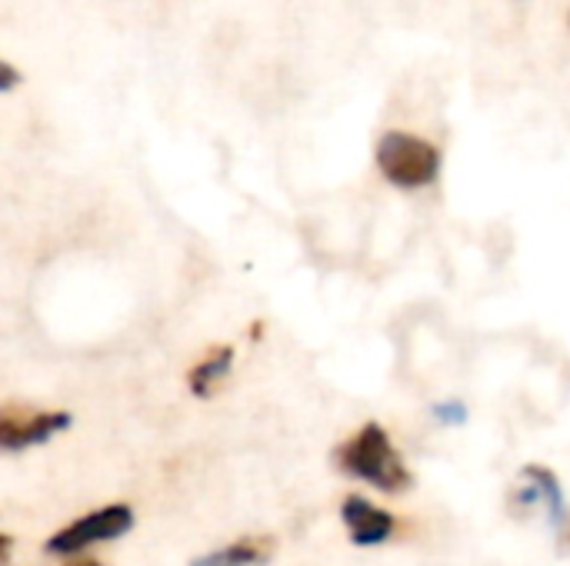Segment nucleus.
Segmentation results:
<instances>
[{
  "instance_id": "1",
  "label": "nucleus",
  "mask_w": 570,
  "mask_h": 566,
  "mask_svg": "<svg viewBox=\"0 0 570 566\" xmlns=\"http://www.w3.org/2000/svg\"><path fill=\"white\" fill-rule=\"evenodd\" d=\"M334 464L344 477L361 480L391 497L411 490V484H414V474H411L404 454L397 450V444L377 420H367L364 427H357L334 450Z\"/></svg>"
},
{
  "instance_id": "2",
  "label": "nucleus",
  "mask_w": 570,
  "mask_h": 566,
  "mask_svg": "<svg viewBox=\"0 0 570 566\" xmlns=\"http://www.w3.org/2000/svg\"><path fill=\"white\" fill-rule=\"evenodd\" d=\"M374 160L381 177L397 190H424L441 177V150L431 140L407 130L381 133Z\"/></svg>"
},
{
  "instance_id": "3",
  "label": "nucleus",
  "mask_w": 570,
  "mask_h": 566,
  "mask_svg": "<svg viewBox=\"0 0 570 566\" xmlns=\"http://www.w3.org/2000/svg\"><path fill=\"white\" fill-rule=\"evenodd\" d=\"M134 527V510L127 504H110V507H100L80 520H73L70 527L57 530L50 540H47V554H57V557H73L87 547H97V544H110V540H120L127 530Z\"/></svg>"
},
{
  "instance_id": "4",
  "label": "nucleus",
  "mask_w": 570,
  "mask_h": 566,
  "mask_svg": "<svg viewBox=\"0 0 570 566\" xmlns=\"http://www.w3.org/2000/svg\"><path fill=\"white\" fill-rule=\"evenodd\" d=\"M70 424L73 420L67 410H27L20 404L0 407V450L20 454V450L40 447L53 440L57 434H63Z\"/></svg>"
},
{
  "instance_id": "5",
  "label": "nucleus",
  "mask_w": 570,
  "mask_h": 566,
  "mask_svg": "<svg viewBox=\"0 0 570 566\" xmlns=\"http://www.w3.org/2000/svg\"><path fill=\"white\" fill-rule=\"evenodd\" d=\"M341 520L354 547H381L397 534V517L361 494H347L341 504Z\"/></svg>"
},
{
  "instance_id": "6",
  "label": "nucleus",
  "mask_w": 570,
  "mask_h": 566,
  "mask_svg": "<svg viewBox=\"0 0 570 566\" xmlns=\"http://www.w3.org/2000/svg\"><path fill=\"white\" fill-rule=\"evenodd\" d=\"M521 480L531 484V487L538 490V500H541V510L548 514V520H551L554 527H564L570 510L558 474H554L551 467H544V464H528V467L521 470Z\"/></svg>"
},
{
  "instance_id": "7",
  "label": "nucleus",
  "mask_w": 570,
  "mask_h": 566,
  "mask_svg": "<svg viewBox=\"0 0 570 566\" xmlns=\"http://www.w3.org/2000/svg\"><path fill=\"white\" fill-rule=\"evenodd\" d=\"M230 367H234V347H214L207 350L194 370L187 374V387L194 397H210L227 377H230Z\"/></svg>"
},
{
  "instance_id": "8",
  "label": "nucleus",
  "mask_w": 570,
  "mask_h": 566,
  "mask_svg": "<svg viewBox=\"0 0 570 566\" xmlns=\"http://www.w3.org/2000/svg\"><path fill=\"white\" fill-rule=\"evenodd\" d=\"M267 557H271V544L261 537H247V540L220 547L207 557H197L190 566H264Z\"/></svg>"
},
{
  "instance_id": "9",
  "label": "nucleus",
  "mask_w": 570,
  "mask_h": 566,
  "mask_svg": "<svg viewBox=\"0 0 570 566\" xmlns=\"http://www.w3.org/2000/svg\"><path fill=\"white\" fill-rule=\"evenodd\" d=\"M434 414H438V420H441V424H461V420L468 417L461 404H438V407H434Z\"/></svg>"
},
{
  "instance_id": "10",
  "label": "nucleus",
  "mask_w": 570,
  "mask_h": 566,
  "mask_svg": "<svg viewBox=\"0 0 570 566\" xmlns=\"http://www.w3.org/2000/svg\"><path fill=\"white\" fill-rule=\"evenodd\" d=\"M17 83H20V73H17V67H13V63H7V60H0V93L13 90Z\"/></svg>"
},
{
  "instance_id": "11",
  "label": "nucleus",
  "mask_w": 570,
  "mask_h": 566,
  "mask_svg": "<svg viewBox=\"0 0 570 566\" xmlns=\"http://www.w3.org/2000/svg\"><path fill=\"white\" fill-rule=\"evenodd\" d=\"M10 550H13V540L0 534V564H7V557H10Z\"/></svg>"
},
{
  "instance_id": "12",
  "label": "nucleus",
  "mask_w": 570,
  "mask_h": 566,
  "mask_svg": "<svg viewBox=\"0 0 570 566\" xmlns=\"http://www.w3.org/2000/svg\"><path fill=\"white\" fill-rule=\"evenodd\" d=\"M70 566H100L97 560H80V564H70Z\"/></svg>"
},
{
  "instance_id": "13",
  "label": "nucleus",
  "mask_w": 570,
  "mask_h": 566,
  "mask_svg": "<svg viewBox=\"0 0 570 566\" xmlns=\"http://www.w3.org/2000/svg\"><path fill=\"white\" fill-rule=\"evenodd\" d=\"M568 27H570V7H568Z\"/></svg>"
}]
</instances>
